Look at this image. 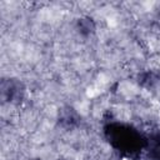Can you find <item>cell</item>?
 <instances>
[{
  "instance_id": "obj_1",
  "label": "cell",
  "mask_w": 160,
  "mask_h": 160,
  "mask_svg": "<svg viewBox=\"0 0 160 160\" xmlns=\"http://www.w3.org/2000/svg\"><path fill=\"white\" fill-rule=\"evenodd\" d=\"M114 140H118L119 141V146H125L128 149H132V148H136L138 146V138L135 136V134H131L130 130H121L120 128L118 130L114 131Z\"/></svg>"
}]
</instances>
